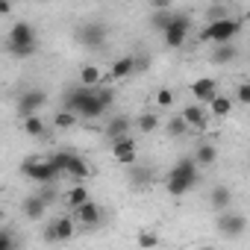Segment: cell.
Returning <instances> with one entry per match:
<instances>
[{
    "label": "cell",
    "instance_id": "20",
    "mask_svg": "<svg viewBox=\"0 0 250 250\" xmlns=\"http://www.w3.org/2000/svg\"><path fill=\"white\" fill-rule=\"evenodd\" d=\"M68 209H77V206H83L85 200H91V194H88V188H85V183H74L68 191H62V197H59Z\"/></svg>",
    "mask_w": 250,
    "mask_h": 250
},
{
    "label": "cell",
    "instance_id": "28",
    "mask_svg": "<svg viewBox=\"0 0 250 250\" xmlns=\"http://www.w3.org/2000/svg\"><path fill=\"white\" fill-rule=\"evenodd\" d=\"M171 9H153V15H150V30H156V33H165L168 30V24H171Z\"/></svg>",
    "mask_w": 250,
    "mask_h": 250
},
{
    "label": "cell",
    "instance_id": "30",
    "mask_svg": "<svg viewBox=\"0 0 250 250\" xmlns=\"http://www.w3.org/2000/svg\"><path fill=\"white\" fill-rule=\"evenodd\" d=\"M36 194H39L47 206H53V203L62 197V191L56 188V183H39V191H36Z\"/></svg>",
    "mask_w": 250,
    "mask_h": 250
},
{
    "label": "cell",
    "instance_id": "35",
    "mask_svg": "<svg viewBox=\"0 0 250 250\" xmlns=\"http://www.w3.org/2000/svg\"><path fill=\"white\" fill-rule=\"evenodd\" d=\"M227 15H229V6L227 3H215V6L206 9V21H218V18H227Z\"/></svg>",
    "mask_w": 250,
    "mask_h": 250
},
{
    "label": "cell",
    "instance_id": "29",
    "mask_svg": "<svg viewBox=\"0 0 250 250\" xmlns=\"http://www.w3.org/2000/svg\"><path fill=\"white\" fill-rule=\"evenodd\" d=\"M6 50L15 56V59H33L39 53V42H30V44H6Z\"/></svg>",
    "mask_w": 250,
    "mask_h": 250
},
{
    "label": "cell",
    "instance_id": "38",
    "mask_svg": "<svg viewBox=\"0 0 250 250\" xmlns=\"http://www.w3.org/2000/svg\"><path fill=\"white\" fill-rule=\"evenodd\" d=\"M15 247V235L6 232V229H0V250H12Z\"/></svg>",
    "mask_w": 250,
    "mask_h": 250
},
{
    "label": "cell",
    "instance_id": "26",
    "mask_svg": "<svg viewBox=\"0 0 250 250\" xmlns=\"http://www.w3.org/2000/svg\"><path fill=\"white\" fill-rule=\"evenodd\" d=\"M209 203H212L215 212L229 209V206H232V188H229V186H215L212 194H209Z\"/></svg>",
    "mask_w": 250,
    "mask_h": 250
},
{
    "label": "cell",
    "instance_id": "17",
    "mask_svg": "<svg viewBox=\"0 0 250 250\" xmlns=\"http://www.w3.org/2000/svg\"><path fill=\"white\" fill-rule=\"evenodd\" d=\"M68 180H74V183H83V180H88L91 177V165L85 162V156H77V153H71V159H68V165H65V171H62Z\"/></svg>",
    "mask_w": 250,
    "mask_h": 250
},
{
    "label": "cell",
    "instance_id": "42",
    "mask_svg": "<svg viewBox=\"0 0 250 250\" xmlns=\"http://www.w3.org/2000/svg\"><path fill=\"white\" fill-rule=\"evenodd\" d=\"M39 3H47V0H39Z\"/></svg>",
    "mask_w": 250,
    "mask_h": 250
},
{
    "label": "cell",
    "instance_id": "6",
    "mask_svg": "<svg viewBox=\"0 0 250 250\" xmlns=\"http://www.w3.org/2000/svg\"><path fill=\"white\" fill-rule=\"evenodd\" d=\"M77 118L80 121H97V118H103L109 109H106V103L97 97V85H88L85 88V94L80 97V103H77Z\"/></svg>",
    "mask_w": 250,
    "mask_h": 250
},
{
    "label": "cell",
    "instance_id": "34",
    "mask_svg": "<svg viewBox=\"0 0 250 250\" xmlns=\"http://www.w3.org/2000/svg\"><path fill=\"white\" fill-rule=\"evenodd\" d=\"M174 106V91L171 88H159L156 91V109H171Z\"/></svg>",
    "mask_w": 250,
    "mask_h": 250
},
{
    "label": "cell",
    "instance_id": "13",
    "mask_svg": "<svg viewBox=\"0 0 250 250\" xmlns=\"http://www.w3.org/2000/svg\"><path fill=\"white\" fill-rule=\"evenodd\" d=\"M133 74H136V59L133 56H118L106 71V83H121V80H127Z\"/></svg>",
    "mask_w": 250,
    "mask_h": 250
},
{
    "label": "cell",
    "instance_id": "21",
    "mask_svg": "<svg viewBox=\"0 0 250 250\" xmlns=\"http://www.w3.org/2000/svg\"><path fill=\"white\" fill-rule=\"evenodd\" d=\"M235 59H238V47H235V42L215 44V50H212V65H232Z\"/></svg>",
    "mask_w": 250,
    "mask_h": 250
},
{
    "label": "cell",
    "instance_id": "37",
    "mask_svg": "<svg viewBox=\"0 0 250 250\" xmlns=\"http://www.w3.org/2000/svg\"><path fill=\"white\" fill-rule=\"evenodd\" d=\"M159 244V235L156 232H142L139 235V247H156Z\"/></svg>",
    "mask_w": 250,
    "mask_h": 250
},
{
    "label": "cell",
    "instance_id": "18",
    "mask_svg": "<svg viewBox=\"0 0 250 250\" xmlns=\"http://www.w3.org/2000/svg\"><path fill=\"white\" fill-rule=\"evenodd\" d=\"M21 130L30 136V139H47L50 136V127H47V121L36 112V115H27L21 118Z\"/></svg>",
    "mask_w": 250,
    "mask_h": 250
},
{
    "label": "cell",
    "instance_id": "11",
    "mask_svg": "<svg viewBox=\"0 0 250 250\" xmlns=\"http://www.w3.org/2000/svg\"><path fill=\"white\" fill-rule=\"evenodd\" d=\"M180 115H183V121L188 124V130H197V133H206L209 130V112H206V106L203 103H188V106H183L180 109Z\"/></svg>",
    "mask_w": 250,
    "mask_h": 250
},
{
    "label": "cell",
    "instance_id": "33",
    "mask_svg": "<svg viewBox=\"0 0 250 250\" xmlns=\"http://www.w3.org/2000/svg\"><path fill=\"white\" fill-rule=\"evenodd\" d=\"M232 103L250 106V83H238V85H235V100H232Z\"/></svg>",
    "mask_w": 250,
    "mask_h": 250
},
{
    "label": "cell",
    "instance_id": "24",
    "mask_svg": "<svg viewBox=\"0 0 250 250\" xmlns=\"http://www.w3.org/2000/svg\"><path fill=\"white\" fill-rule=\"evenodd\" d=\"M130 168V174H127V180H130V186H136V188H142V186H150L156 177H153V171L147 168V165H139V162H133V165H127Z\"/></svg>",
    "mask_w": 250,
    "mask_h": 250
},
{
    "label": "cell",
    "instance_id": "40",
    "mask_svg": "<svg viewBox=\"0 0 250 250\" xmlns=\"http://www.w3.org/2000/svg\"><path fill=\"white\" fill-rule=\"evenodd\" d=\"M12 12V0H0V18H6Z\"/></svg>",
    "mask_w": 250,
    "mask_h": 250
},
{
    "label": "cell",
    "instance_id": "32",
    "mask_svg": "<svg viewBox=\"0 0 250 250\" xmlns=\"http://www.w3.org/2000/svg\"><path fill=\"white\" fill-rule=\"evenodd\" d=\"M77 121H80V118H77L74 112H68V109H59V112L53 115V127H56V130H71Z\"/></svg>",
    "mask_w": 250,
    "mask_h": 250
},
{
    "label": "cell",
    "instance_id": "12",
    "mask_svg": "<svg viewBox=\"0 0 250 250\" xmlns=\"http://www.w3.org/2000/svg\"><path fill=\"white\" fill-rule=\"evenodd\" d=\"M74 221L80 224V227H88V229H94L100 221H103V209H100V203H94V200H85L83 206H77L74 209Z\"/></svg>",
    "mask_w": 250,
    "mask_h": 250
},
{
    "label": "cell",
    "instance_id": "16",
    "mask_svg": "<svg viewBox=\"0 0 250 250\" xmlns=\"http://www.w3.org/2000/svg\"><path fill=\"white\" fill-rule=\"evenodd\" d=\"M30 42H39V33L30 21H15L9 27V42L6 44H30Z\"/></svg>",
    "mask_w": 250,
    "mask_h": 250
},
{
    "label": "cell",
    "instance_id": "15",
    "mask_svg": "<svg viewBox=\"0 0 250 250\" xmlns=\"http://www.w3.org/2000/svg\"><path fill=\"white\" fill-rule=\"evenodd\" d=\"M133 133V121L127 118V115H112L109 121H106V127H103V136L109 139V142H115V139H121V136H130Z\"/></svg>",
    "mask_w": 250,
    "mask_h": 250
},
{
    "label": "cell",
    "instance_id": "36",
    "mask_svg": "<svg viewBox=\"0 0 250 250\" xmlns=\"http://www.w3.org/2000/svg\"><path fill=\"white\" fill-rule=\"evenodd\" d=\"M47 159H50V162L59 168V174H62V171H65V165H68V159H71V150H56V153H50Z\"/></svg>",
    "mask_w": 250,
    "mask_h": 250
},
{
    "label": "cell",
    "instance_id": "22",
    "mask_svg": "<svg viewBox=\"0 0 250 250\" xmlns=\"http://www.w3.org/2000/svg\"><path fill=\"white\" fill-rule=\"evenodd\" d=\"M159 127H162V121H159V109H147V112H142V115L136 118V130H139V133H145V136L156 133Z\"/></svg>",
    "mask_w": 250,
    "mask_h": 250
},
{
    "label": "cell",
    "instance_id": "8",
    "mask_svg": "<svg viewBox=\"0 0 250 250\" xmlns=\"http://www.w3.org/2000/svg\"><path fill=\"white\" fill-rule=\"evenodd\" d=\"M77 232V221L71 215H59L44 227V241H71Z\"/></svg>",
    "mask_w": 250,
    "mask_h": 250
},
{
    "label": "cell",
    "instance_id": "7",
    "mask_svg": "<svg viewBox=\"0 0 250 250\" xmlns=\"http://www.w3.org/2000/svg\"><path fill=\"white\" fill-rule=\"evenodd\" d=\"M47 103V91L44 88H24L21 97H18V106H15V115L18 118H27V115H36L42 112Z\"/></svg>",
    "mask_w": 250,
    "mask_h": 250
},
{
    "label": "cell",
    "instance_id": "10",
    "mask_svg": "<svg viewBox=\"0 0 250 250\" xmlns=\"http://www.w3.org/2000/svg\"><path fill=\"white\" fill-rule=\"evenodd\" d=\"M244 227H247V218H244V215L229 212V209L218 212V232H221V235H227V238H238V235H244Z\"/></svg>",
    "mask_w": 250,
    "mask_h": 250
},
{
    "label": "cell",
    "instance_id": "31",
    "mask_svg": "<svg viewBox=\"0 0 250 250\" xmlns=\"http://www.w3.org/2000/svg\"><path fill=\"white\" fill-rule=\"evenodd\" d=\"M165 133H168L171 139H177V136H186V133H188V124L183 121V115H171V121L165 124Z\"/></svg>",
    "mask_w": 250,
    "mask_h": 250
},
{
    "label": "cell",
    "instance_id": "3",
    "mask_svg": "<svg viewBox=\"0 0 250 250\" xmlns=\"http://www.w3.org/2000/svg\"><path fill=\"white\" fill-rule=\"evenodd\" d=\"M21 174L27 177V180H33L36 186L39 183H59V168L47 159V156H27L24 162H21Z\"/></svg>",
    "mask_w": 250,
    "mask_h": 250
},
{
    "label": "cell",
    "instance_id": "19",
    "mask_svg": "<svg viewBox=\"0 0 250 250\" xmlns=\"http://www.w3.org/2000/svg\"><path fill=\"white\" fill-rule=\"evenodd\" d=\"M21 212H24V218H27V221L39 224V221H44V215H47V203H44L39 194H30V197H24Z\"/></svg>",
    "mask_w": 250,
    "mask_h": 250
},
{
    "label": "cell",
    "instance_id": "1",
    "mask_svg": "<svg viewBox=\"0 0 250 250\" xmlns=\"http://www.w3.org/2000/svg\"><path fill=\"white\" fill-rule=\"evenodd\" d=\"M200 180V165L194 162V156H183L165 177V188L171 197H186Z\"/></svg>",
    "mask_w": 250,
    "mask_h": 250
},
{
    "label": "cell",
    "instance_id": "4",
    "mask_svg": "<svg viewBox=\"0 0 250 250\" xmlns=\"http://www.w3.org/2000/svg\"><path fill=\"white\" fill-rule=\"evenodd\" d=\"M191 27H194V18H191V12H174V15H171V24H168V30L162 33V42H165V47H168V50H180V47L186 44V39H188Z\"/></svg>",
    "mask_w": 250,
    "mask_h": 250
},
{
    "label": "cell",
    "instance_id": "2",
    "mask_svg": "<svg viewBox=\"0 0 250 250\" xmlns=\"http://www.w3.org/2000/svg\"><path fill=\"white\" fill-rule=\"evenodd\" d=\"M241 33V21L227 15V18H218V21H209L203 30H200V42H212V44H224V42H235Z\"/></svg>",
    "mask_w": 250,
    "mask_h": 250
},
{
    "label": "cell",
    "instance_id": "25",
    "mask_svg": "<svg viewBox=\"0 0 250 250\" xmlns=\"http://www.w3.org/2000/svg\"><path fill=\"white\" fill-rule=\"evenodd\" d=\"M194 162H197L200 168H212V165L218 162V147H215L212 142H200L197 150H194Z\"/></svg>",
    "mask_w": 250,
    "mask_h": 250
},
{
    "label": "cell",
    "instance_id": "41",
    "mask_svg": "<svg viewBox=\"0 0 250 250\" xmlns=\"http://www.w3.org/2000/svg\"><path fill=\"white\" fill-rule=\"evenodd\" d=\"M153 9H171V0H150Z\"/></svg>",
    "mask_w": 250,
    "mask_h": 250
},
{
    "label": "cell",
    "instance_id": "27",
    "mask_svg": "<svg viewBox=\"0 0 250 250\" xmlns=\"http://www.w3.org/2000/svg\"><path fill=\"white\" fill-rule=\"evenodd\" d=\"M80 83L83 85H100V83H106V71H100L97 65H83L80 68Z\"/></svg>",
    "mask_w": 250,
    "mask_h": 250
},
{
    "label": "cell",
    "instance_id": "9",
    "mask_svg": "<svg viewBox=\"0 0 250 250\" xmlns=\"http://www.w3.org/2000/svg\"><path fill=\"white\" fill-rule=\"evenodd\" d=\"M112 159L118 162V165H133V162H139V145H136V139L133 136H121V139H115L112 142Z\"/></svg>",
    "mask_w": 250,
    "mask_h": 250
},
{
    "label": "cell",
    "instance_id": "14",
    "mask_svg": "<svg viewBox=\"0 0 250 250\" xmlns=\"http://www.w3.org/2000/svg\"><path fill=\"white\" fill-rule=\"evenodd\" d=\"M221 88H218V80H212V77H197L194 83H191V97L197 100V103H209L215 94H218Z\"/></svg>",
    "mask_w": 250,
    "mask_h": 250
},
{
    "label": "cell",
    "instance_id": "5",
    "mask_svg": "<svg viewBox=\"0 0 250 250\" xmlns=\"http://www.w3.org/2000/svg\"><path fill=\"white\" fill-rule=\"evenodd\" d=\"M106 39H109V27L103 21H85L77 27V42L88 50H100L106 44Z\"/></svg>",
    "mask_w": 250,
    "mask_h": 250
},
{
    "label": "cell",
    "instance_id": "23",
    "mask_svg": "<svg viewBox=\"0 0 250 250\" xmlns=\"http://www.w3.org/2000/svg\"><path fill=\"white\" fill-rule=\"evenodd\" d=\"M206 112H209L212 118H227V115L232 112V97H229V94H221V91H218V94H215V97H212V100L206 103Z\"/></svg>",
    "mask_w": 250,
    "mask_h": 250
},
{
    "label": "cell",
    "instance_id": "39",
    "mask_svg": "<svg viewBox=\"0 0 250 250\" xmlns=\"http://www.w3.org/2000/svg\"><path fill=\"white\" fill-rule=\"evenodd\" d=\"M136 59V71H147V65H150V56H133Z\"/></svg>",
    "mask_w": 250,
    "mask_h": 250
}]
</instances>
